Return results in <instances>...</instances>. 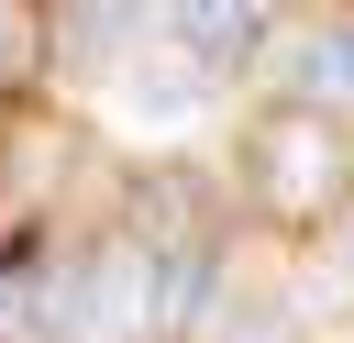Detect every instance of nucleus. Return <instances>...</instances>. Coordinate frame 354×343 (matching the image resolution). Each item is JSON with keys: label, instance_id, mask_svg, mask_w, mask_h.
<instances>
[{"label": "nucleus", "instance_id": "obj_2", "mask_svg": "<svg viewBox=\"0 0 354 343\" xmlns=\"http://www.w3.org/2000/svg\"><path fill=\"white\" fill-rule=\"evenodd\" d=\"M310 111H354V22H310L299 44H288V66H277Z\"/></svg>", "mask_w": 354, "mask_h": 343}, {"label": "nucleus", "instance_id": "obj_6", "mask_svg": "<svg viewBox=\"0 0 354 343\" xmlns=\"http://www.w3.org/2000/svg\"><path fill=\"white\" fill-rule=\"evenodd\" d=\"M332 266H343V277H354V210H343V232H332Z\"/></svg>", "mask_w": 354, "mask_h": 343}, {"label": "nucleus", "instance_id": "obj_1", "mask_svg": "<svg viewBox=\"0 0 354 343\" xmlns=\"http://www.w3.org/2000/svg\"><path fill=\"white\" fill-rule=\"evenodd\" d=\"M266 22H277V0H166V44L199 66H243Z\"/></svg>", "mask_w": 354, "mask_h": 343}, {"label": "nucleus", "instance_id": "obj_5", "mask_svg": "<svg viewBox=\"0 0 354 343\" xmlns=\"http://www.w3.org/2000/svg\"><path fill=\"white\" fill-rule=\"evenodd\" d=\"M221 343H277V321H266V310H254V321H232V332H221Z\"/></svg>", "mask_w": 354, "mask_h": 343}, {"label": "nucleus", "instance_id": "obj_3", "mask_svg": "<svg viewBox=\"0 0 354 343\" xmlns=\"http://www.w3.org/2000/svg\"><path fill=\"white\" fill-rule=\"evenodd\" d=\"M266 188H277L288 210L332 199V133H321V122H277V133H266Z\"/></svg>", "mask_w": 354, "mask_h": 343}, {"label": "nucleus", "instance_id": "obj_4", "mask_svg": "<svg viewBox=\"0 0 354 343\" xmlns=\"http://www.w3.org/2000/svg\"><path fill=\"white\" fill-rule=\"evenodd\" d=\"M133 11H144V0H66V55H77V66H111L122 33H133Z\"/></svg>", "mask_w": 354, "mask_h": 343}]
</instances>
